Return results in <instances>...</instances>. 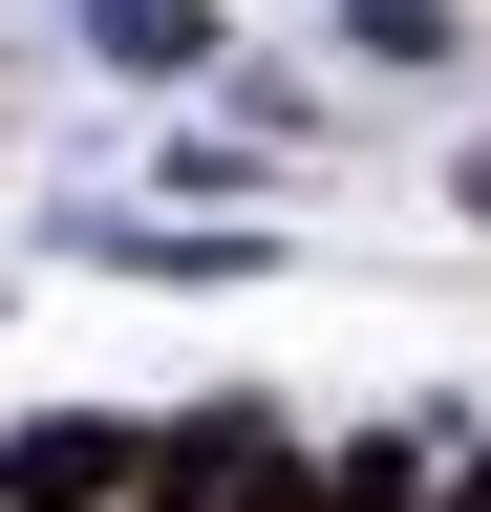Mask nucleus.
Wrapping results in <instances>:
<instances>
[{
  "label": "nucleus",
  "instance_id": "1",
  "mask_svg": "<svg viewBox=\"0 0 491 512\" xmlns=\"http://www.w3.org/2000/svg\"><path fill=\"white\" fill-rule=\"evenodd\" d=\"M257 470H278V427H257V406H193V427H150V448H129V491H150V512H235Z\"/></svg>",
  "mask_w": 491,
  "mask_h": 512
},
{
  "label": "nucleus",
  "instance_id": "2",
  "mask_svg": "<svg viewBox=\"0 0 491 512\" xmlns=\"http://www.w3.org/2000/svg\"><path fill=\"white\" fill-rule=\"evenodd\" d=\"M107 491H129V427H86V406H43L0 448V512H107Z\"/></svg>",
  "mask_w": 491,
  "mask_h": 512
},
{
  "label": "nucleus",
  "instance_id": "3",
  "mask_svg": "<svg viewBox=\"0 0 491 512\" xmlns=\"http://www.w3.org/2000/svg\"><path fill=\"white\" fill-rule=\"evenodd\" d=\"M321 512H427V470H406V448H342V470H321Z\"/></svg>",
  "mask_w": 491,
  "mask_h": 512
},
{
  "label": "nucleus",
  "instance_id": "4",
  "mask_svg": "<svg viewBox=\"0 0 491 512\" xmlns=\"http://www.w3.org/2000/svg\"><path fill=\"white\" fill-rule=\"evenodd\" d=\"M235 512H321V491H299V470H257V491H235Z\"/></svg>",
  "mask_w": 491,
  "mask_h": 512
},
{
  "label": "nucleus",
  "instance_id": "5",
  "mask_svg": "<svg viewBox=\"0 0 491 512\" xmlns=\"http://www.w3.org/2000/svg\"><path fill=\"white\" fill-rule=\"evenodd\" d=\"M449 512H491V448H470V491H449Z\"/></svg>",
  "mask_w": 491,
  "mask_h": 512
},
{
  "label": "nucleus",
  "instance_id": "6",
  "mask_svg": "<svg viewBox=\"0 0 491 512\" xmlns=\"http://www.w3.org/2000/svg\"><path fill=\"white\" fill-rule=\"evenodd\" d=\"M470 214H491V150H470Z\"/></svg>",
  "mask_w": 491,
  "mask_h": 512
}]
</instances>
